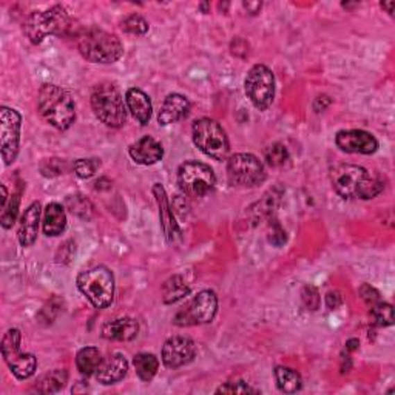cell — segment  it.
I'll return each mask as SVG.
<instances>
[{"instance_id":"cell-1","label":"cell","mask_w":395,"mask_h":395,"mask_svg":"<svg viewBox=\"0 0 395 395\" xmlns=\"http://www.w3.org/2000/svg\"><path fill=\"white\" fill-rule=\"evenodd\" d=\"M330 183L344 199H372L385 190V181L378 173L351 164L332 167Z\"/></svg>"},{"instance_id":"cell-2","label":"cell","mask_w":395,"mask_h":395,"mask_svg":"<svg viewBox=\"0 0 395 395\" xmlns=\"http://www.w3.org/2000/svg\"><path fill=\"white\" fill-rule=\"evenodd\" d=\"M37 110L44 119L58 130H68L76 119L73 96L62 87L45 84L39 90Z\"/></svg>"},{"instance_id":"cell-3","label":"cell","mask_w":395,"mask_h":395,"mask_svg":"<svg viewBox=\"0 0 395 395\" xmlns=\"http://www.w3.org/2000/svg\"><path fill=\"white\" fill-rule=\"evenodd\" d=\"M78 50L92 64H113L122 58L124 45L116 34L92 26L78 36Z\"/></svg>"},{"instance_id":"cell-4","label":"cell","mask_w":395,"mask_h":395,"mask_svg":"<svg viewBox=\"0 0 395 395\" xmlns=\"http://www.w3.org/2000/svg\"><path fill=\"white\" fill-rule=\"evenodd\" d=\"M70 28V16L62 5L34 11L24 22V33L31 44L44 42L48 36H64Z\"/></svg>"},{"instance_id":"cell-5","label":"cell","mask_w":395,"mask_h":395,"mask_svg":"<svg viewBox=\"0 0 395 395\" xmlns=\"http://www.w3.org/2000/svg\"><path fill=\"white\" fill-rule=\"evenodd\" d=\"M92 108L94 116L107 127L119 128L127 121V110L119 90L112 82H102L92 92Z\"/></svg>"},{"instance_id":"cell-6","label":"cell","mask_w":395,"mask_h":395,"mask_svg":"<svg viewBox=\"0 0 395 395\" xmlns=\"http://www.w3.org/2000/svg\"><path fill=\"white\" fill-rule=\"evenodd\" d=\"M78 289L96 309H106L113 303L115 296V276L106 266H96L93 269L81 272L78 280Z\"/></svg>"},{"instance_id":"cell-7","label":"cell","mask_w":395,"mask_h":395,"mask_svg":"<svg viewBox=\"0 0 395 395\" xmlns=\"http://www.w3.org/2000/svg\"><path fill=\"white\" fill-rule=\"evenodd\" d=\"M192 136L193 142L204 155L217 159V161H224L227 158L230 144H228L224 128L215 119H210V117L196 119L193 122Z\"/></svg>"},{"instance_id":"cell-8","label":"cell","mask_w":395,"mask_h":395,"mask_svg":"<svg viewBox=\"0 0 395 395\" xmlns=\"http://www.w3.org/2000/svg\"><path fill=\"white\" fill-rule=\"evenodd\" d=\"M178 184L184 195L203 198L213 190L217 184V176L210 165L199 161H187L178 169Z\"/></svg>"},{"instance_id":"cell-9","label":"cell","mask_w":395,"mask_h":395,"mask_svg":"<svg viewBox=\"0 0 395 395\" xmlns=\"http://www.w3.org/2000/svg\"><path fill=\"white\" fill-rule=\"evenodd\" d=\"M218 312V296L213 290H201L184 308L178 310L173 323L181 328L212 323Z\"/></svg>"},{"instance_id":"cell-10","label":"cell","mask_w":395,"mask_h":395,"mask_svg":"<svg viewBox=\"0 0 395 395\" xmlns=\"http://www.w3.org/2000/svg\"><path fill=\"white\" fill-rule=\"evenodd\" d=\"M228 183L235 187H252L266 181V169L252 153H237L227 161Z\"/></svg>"},{"instance_id":"cell-11","label":"cell","mask_w":395,"mask_h":395,"mask_svg":"<svg viewBox=\"0 0 395 395\" xmlns=\"http://www.w3.org/2000/svg\"><path fill=\"white\" fill-rule=\"evenodd\" d=\"M2 355L16 378L26 380L34 376L37 358L33 353L20 352V330L10 329L2 339Z\"/></svg>"},{"instance_id":"cell-12","label":"cell","mask_w":395,"mask_h":395,"mask_svg":"<svg viewBox=\"0 0 395 395\" xmlns=\"http://www.w3.org/2000/svg\"><path fill=\"white\" fill-rule=\"evenodd\" d=\"M246 94L258 110H267L275 98V76L262 64L253 65L244 82Z\"/></svg>"},{"instance_id":"cell-13","label":"cell","mask_w":395,"mask_h":395,"mask_svg":"<svg viewBox=\"0 0 395 395\" xmlns=\"http://www.w3.org/2000/svg\"><path fill=\"white\" fill-rule=\"evenodd\" d=\"M22 116L15 108L0 107V145L5 165H11L17 159L20 145Z\"/></svg>"},{"instance_id":"cell-14","label":"cell","mask_w":395,"mask_h":395,"mask_svg":"<svg viewBox=\"0 0 395 395\" xmlns=\"http://www.w3.org/2000/svg\"><path fill=\"white\" fill-rule=\"evenodd\" d=\"M337 147L353 155H372L378 149L376 136L364 130H342L335 136Z\"/></svg>"},{"instance_id":"cell-15","label":"cell","mask_w":395,"mask_h":395,"mask_svg":"<svg viewBox=\"0 0 395 395\" xmlns=\"http://www.w3.org/2000/svg\"><path fill=\"white\" fill-rule=\"evenodd\" d=\"M196 357V346L187 337H173L162 348V363L169 369H178L193 362Z\"/></svg>"},{"instance_id":"cell-16","label":"cell","mask_w":395,"mask_h":395,"mask_svg":"<svg viewBox=\"0 0 395 395\" xmlns=\"http://www.w3.org/2000/svg\"><path fill=\"white\" fill-rule=\"evenodd\" d=\"M151 192H153V196L158 204L159 221H161V228L164 232V237L170 242V244H178V242L183 239V232L176 223L175 215H173L167 193H165V189L161 184H155Z\"/></svg>"},{"instance_id":"cell-17","label":"cell","mask_w":395,"mask_h":395,"mask_svg":"<svg viewBox=\"0 0 395 395\" xmlns=\"http://www.w3.org/2000/svg\"><path fill=\"white\" fill-rule=\"evenodd\" d=\"M192 108L190 101L185 96L179 93H170L167 98L164 99L161 110L158 113V122L159 126H170L178 121L184 119L189 116Z\"/></svg>"},{"instance_id":"cell-18","label":"cell","mask_w":395,"mask_h":395,"mask_svg":"<svg viewBox=\"0 0 395 395\" xmlns=\"http://www.w3.org/2000/svg\"><path fill=\"white\" fill-rule=\"evenodd\" d=\"M128 153L136 164L153 165L162 159L164 149L155 137L144 136L141 140H137L135 144L130 145Z\"/></svg>"},{"instance_id":"cell-19","label":"cell","mask_w":395,"mask_h":395,"mask_svg":"<svg viewBox=\"0 0 395 395\" xmlns=\"http://www.w3.org/2000/svg\"><path fill=\"white\" fill-rule=\"evenodd\" d=\"M128 362L121 353H113L107 358H102V362L96 371V380L102 385H115L127 376Z\"/></svg>"},{"instance_id":"cell-20","label":"cell","mask_w":395,"mask_h":395,"mask_svg":"<svg viewBox=\"0 0 395 395\" xmlns=\"http://www.w3.org/2000/svg\"><path fill=\"white\" fill-rule=\"evenodd\" d=\"M40 215H42V209H40L39 203H33L31 205L26 207L22 218H20L19 224V242L24 247H30L37 239L39 235V223H40Z\"/></svg>"},{"instance_id":"cell-21","label":"cell","mask_w":395,"mask_h":395,"mask_svg":"<svg viewBox=\"0 0 395 395\" xmlns=\"http://www.w3.org/2000/svg\"><path fill=\"white\" fill-rule=\"evenodd\" d=\"M140 332V324L128 317L117 318L102 326V337L112 342H131Z\"/></svg>"},{"instance_id":"cell-22","label":"cell","mask_w":395,"mask_h":395,"mask_svg":"<svg viewBox=\"0 0 395 395\" xmlns=\"http://www.w3.org/2000/svg\"><path fill=\"white\" fill-rule=\"evenodd\" d=\"M126 103L131 116L141 126H147L151 119V115H153V107H151L149 94L144 93L140 88H130L126 93Z\"/></svg>"},{"instance_id":"cell-23","label":"cell","mask_w":395,"mask_h":395,"mask_svg":"<svg viewBox=\"0 0 395 395\" xmlns=\"http://www.w3.org/2000/svg\"><path fill=\"white\" fill-rule=\"evenodd\" d=\"M67 227L65 209L58 203L47 205L44 212V233L47 237H59Z\"/></svg>"},{"instance_id":"cell-24","label":"cell","mask_w":395,"mask_h":395,"mask_svg":"<svg viewBox=\"0 0 395 395\" xmlns=\"http://www.w3.org/2000/svg\"><path fill=\"white\" fill-rule=\"evenodd\" d=\"M275 380L278 389L284 394H295L303 387L301 376L292 367L278 366L275 369Z\"/></svg>"},{"instance_id":"cell-25","label":"cell","mask_w":395,"mask_h":395,"mask_svg":"<svg viewBox=\"0 0 395 395\" xmlns=\"http://www.w3.org/2000/svg\"><path fill=\"white\" fill-rule=\"evenodd\" d=\"M190 294V286L181 275H173L162 284V301L173 304Z\"/></svg>"},{"instance_id":"cell-26","label":"cell","mask_w":395,"mask_h":395,"mask_svg":"<svg viewBox=\"0 0 395 395\" xmlns=\"http://www.w3.org/2000/svg\"><path fill=\"white\" fill-rule=\"evenodd\" d=\"M101 362H102V357H101L99 349L92 348V346L81 349L78 352V355H76V366H78V371L85 377L94 376Z\"/></svg>"},{"instance_id":"cell-27","label":"cell","mask_w":395,"mask_h":395,"mask_svg":"<svg viewBox=\"0 0 395 395\" xmlns=\"http://www.w3.org/2000/svg\"><path fill=\"white\" fill-rule=\"evenodd\" d=\"M68 381V372L65 369H54L39 380L36 386L37 392L40 394H56L64 389Z\"/></svg>"},{"instance_id":"cell-28","label":"cell","mask_w":395,"mask_h":395,"mask_svg":"<svg viewBox=\"0 0 395 395\" xmlns=\"http://www.w3.org/2000/svg\"><path fill=\"white\" fill-rule=\"evenodd\" d=\"M133 364L137 377H140L142 381L153 380L159 369V360L153 355V353H147V352H141L135 355Z\"/></svg>"},{"instance_id":"cell-29","label":"cell","mask_w":395,"mask_h":395,"mask_svg":"<svg viewBox=\"0 0 395 395\" xmlns=\"http://www.w3.org/2000/svg\"><path fill=\"white\" fill-rule=\"evenodd\" d=\"M65 207L67 210H70L76 217H79L81 219L90 221L94 217V205L92 201L87 196L81 195V193H76V195H70L65 198Z\"/></svg>"},{"instance_id":"cell-30","label":"cell","mask_w":395,"mask_h":395,"mask_svg":"<svg viewBox=\"0 0 395 395\" xmlns=\"http://www.w3.org/2000/svg\"><path fill=\"white\" fill-rule=\"evenodd\" d=\"M371 318L376 326L386 328V326L394 324V309L389 303L380 301L376 306L371 308Z\"/></svg>"},{"instance_id":"cell-31","label":"cell","mask_w":395,"mask_h":395,"mask_svg":"<svg viewBox=\"0 0 395 395\" xmlns=\"http://www.w3.org/2000/svg\"><path fill=\"white\" fill-rule=\"evenodd\" d=\"M74 173L81 179H88L96 175V171L101 169V159L90 158V159H78L73 164Z\"/></svg>"},{"instance_id":"cell-32","label":"cell","mask_w":395,"mask_h":395,"mask_svg":"<svg viewBox=\"0 0 395 395\" xmlns=\"http://www.w3.org/2000/svg\"><path fill=\"white\" fill-rule=\"evenodd\" d=\"M264 158L270 167H281V165L287 162L289 151L283 144H272L270 147L266 149Z\"/></svg>"},{"instance_id":"cell-33","label":"cell","mask_w":395,"mask_h":395,"mask_svg":"<svg viewBox=\"0 0 395 395\" xmlns=\"http://www.w3.org/2000/svg\"><path fill=\"white\" fill-rule=\"evenodd\" d=\"M19 204H20V195L16 193L10 198V203L2 209V217H0V224L3 228H11L12 224L16 223L19 215Z\"/></svg>"},{"instance_id":"cell-34","label":"cell","mask_w":395,"mask_h":395,"mask_svg":"<svg viewBox=\"0 0 395 395\" xmlns=\"http://www.w3.org/2000/svg\"><path fill=\"white\" fill-rule=\"evenodd\" d=\"M121 28L128 34H136V36H142L149 31V22L140 15H131L127 19L122 20Z\"/></svg>"},{"instance_id":"cell-35","label":"cell","mask_w":395,"mask_h":395,"mask_svg":"<svg viewBox=\"0 0 395 395\" xmlns=\"http://www.w3.org/2000/svg\"><path fill=\"white\" fill-rule=\"evenodd\" d=\"M301 301L308 310L315 312L320 309L321 298L318 289L315 286H312V284H306V286L301 289Z\"/></svg>"},{"instance_id":"cell-36","label":"cell","mask_w":395,"mask_h":395,"mask_svg":"<svg viewBox=\"0 0 395 395\" xmlns=\"http://www.w3.org/2000/svg\"><path fill=\"white\" fill-rule=\"evenodd\" d=\"M217 394H258V391L249 386L246 381H228L218 387Z\"/></svg>"},{"instance_id":"cell-37","label":"cell","mask_w":395,"mask_h":395,"mask_svg":"<svg viewBox=\"0 0 395 395\" xmlns=\"http://www.w3.org/2000/svg\"><path fill=\"white\" fill-rule=\"evenodd\" d=\"M40 171L47 178L59 176L62 171H65V162L60 161V159H45V161L40 164Z\"/></svg>"},{"instance_id":"cell-38","label":"cell","mask_w":395,"mask_h":395,"mask_svg":"<svg viewBox=\"0 0 395 395\" xmlns=\"http://www.w3.org/2000/svg\"><path fill=\"white\" fill-rule=\"evenodd\" d=\"M59 312H60V301L59 298H54V300H51L42 310H40L39 320L45 324H50L53 323L54 318L58 317Z\"/></svg>"},{"instance_id":"cell-39","label":"cell","mask_w":395,"mask_h":395,"mask_svg":"<svg viewBox=\"0 0 395 395\" xmlns=\"http://www.w3.org/2000/svg\"><path fill=\"white\" fill-rule=\"evenodd\" d=\"M360 296H362V300L366 303V306H376L377 303L381 301V295L377 289H373L369 284H363L362 287H360Z\"/></svg>"},{"instance_id":"cell-40","label":"cell","mask_w":395,"mask_h":395,"mask_svg":"<svg viewBox=\"0 0 395 395\" xmlns=\"http://www.w3.org/2000/svg\"><path fill=\"white\" fill-rule=\"evenodd\" d=\"M286 239L287 237H286V232L283 230V227L278 223H274L272 230H270V235H269V241L272 242L274 246L280 247L284 244V242H286Z\"/></svg>"},{"instance_id":"cell-41","label":"cell","mask_w":395,"mask_h":395,"mask_svg":"<svg viewBox=\"0 0 395 395\" xmlns=\"http://www.w3.org/2000/svg\"><path fill=\"white\" fill-rule=\"evenodd\" d=\"M342 304H343L342 294L337 292V290L326 295V306H328L329 310H337L339 306H342Z\"/></svg>"},{"instance_id":"cell-42","label":"cell","mask_w":395,"mask_h":395,"mask_svg":"<svg viewBox=\"0 0 395 395\" xmlns=\"http://www.w3.org/2000/svg\"><path fill=\"white\" fill-rule=\"evenodd\" d=\"M330 103H332V99L329 98L328 94L317 96L315 101H314V112H315V113H321V112H324V110L330 106Z\"/></svg>"},{"instance_id":"cell-43","label":"cell","mask_w":395,"mask_h":395,"mask_svg":"<svg viewBox=\"0 0 395 395\" xmlns=\"http://www.w3.org/2000/svg\"><path fill=\"white\" fill-rule=\"evenodd\" d=\"M351 367H352V360H351V357L349 355H342V367H339V369H342V373H348L349 371H351Z\"/></svg>"},{"instance_id":"cell-44","label":"cell","mask_w":395,"mask_h":395,"mask_svg":"<svg viewBox=\"0 0 395 395\" xmlns=\"http://www.w3.org/2000/svg\"><path fill=\"white\" fill-rule=\"evenodd\" d=\"M360 348V342L357 338H351L346 342V351L348 352H353V351H357Z\"/></svg>"},{"instance_id":"cell-45","label":"cell","mask_w":395,"mask_h":395,"mask_svg":"<svg viewBox=\"0 0 395 395\" xmlns=\"http://www.w3.org/2000/svg\"><path fill=\"white\" fill-rule=\"evenodd\" d=\"M244 8H247V10H252V15H256V12H258L260 10H261V3H244Z\"/></svg>"},{"instance_id":"cell-46","label":"cell","mask_w":395,"mask_h":395,"mask_svg":"<svg viewBox=\"0 0 395 395\" xmlns=\"http://www.w3.org/2000/svg\"><path fill=\"white\" fill-rule=\"evenodd\" d=\"M381 8L386 10L389 15L392 16L394 15V8H395V2H381Z\"/></svg>"},{"instance_id":"cell-47","label":"cell","mask_w":395,"mask_h":395,"mask_svg":"<svg viewBox=\"0 0 395 395\" xmlns=\"http://www.w3.org/2000/svg\"><path fill=\"white\" fill-rule=\"evenodd\" d=\"M0 190H2V209H5V205L8 204V192L5 185H0Z\"/></svg>"},{"instance_id":"cell-48","label":"cell","mask_w":395,"mask_h":395,"mask_svg":"<svg viewBox=\"0 0 395 395\" xmlns=\"http://www.w3.org/2000/svg\"><path fill=\"white\" fill-rule=\"evenodd\" d=\"M199 6H201V8H203L204 12H209V3H201Z\"/></svg>"}]
</instances>
